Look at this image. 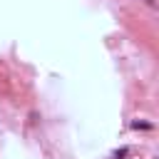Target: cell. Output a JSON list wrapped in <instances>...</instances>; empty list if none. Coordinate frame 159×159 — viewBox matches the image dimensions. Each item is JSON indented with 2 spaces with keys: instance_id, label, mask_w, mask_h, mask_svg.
<instances>
[{
  "instance_id": "obj_1",
  "label": "cell",
  "mask_w": 159,
  "mask_h": 159,
  "mask_svg": "<svg viewBox=\"0 0 159 159\" xmlns=\"http://www.w3.org/2000/svg\"><path fill=\"white\" fill-rule=\"evenodd\" d=\"M132 129H142V132H152V129H154V124H152V122H144V119H134V122H132Z\"/></svg>"
},
{
  "instance_id": "obj_2",
  "label": "cell",
  "mask_w": 159,
  "mask_h": 159,
  "mask_svg": "<svg viewBox=\"0 0 159 159\" xmlns=\"http://www.w3.org/2000/svg\"><path fill=\"white\" fill-rule=\"evenodd\" d=\"M142 2H144V5H149V7H157V5H159L157 0H142Z\"/></svg>"
}]
</instances>
